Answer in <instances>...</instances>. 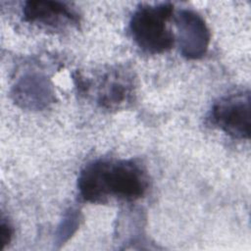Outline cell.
Listing matches in <instances>:
<instances>
[{"mask_svg": "<svg viewBox=\"0 0 251 251\" xmlns=\"http://www.w3.org/2000/svg\"><path fill=\"white\" fill-rule=\"evenodd\" d=\"M77 187L91 203H104L109 197L134 201L144 195L148 180L144 169L133 160H98L83 168Z\"/></svg>", "mask_w": 251, "mask_h": 251, "instance_id": "1", "label": "cell"}, {"mask_svg": "<svg viewBox=\"0 0 251 251\" xmlns=\"http://www.w3.org/2000/svg\"><path fill=\"white\" fill-rule=\"evenodd\" d=\"M174 12L170 2L155 5H140L133 13L129 29L135 43L144 51L157 54L170 50L175 36L167 27Z\"/></svg>", "mask_w": 251, "mask_h": 251, "instance_id": "2", "label": "cell"}, {"mask_svg": "<svg viewBox=\"0 0 251 251\" xmlns=\"http://www.w3.org/2000/svg\"><path fill=\"white\" fill-rule=\"evenodd\" d=\"M211 122L226 134L238 138L249 139L250 93L236 92L221 98L212 108Z\"/></svg>", "mask_w": 251, "mask_h": 251, "instance_id": "3", "label": "cell"}, {"mask_svg": "<svg viewBox=\"0 0 251 251\" xmlns=\"http://www.w3.org/2000/svg\"><path fill=\"white\" fill-rule=\"evenodd\" d=\"M182 56L195 60L203 57L210 42V31L203 18L194 11L183 9L176 17Z\"/></svg>", "mask_w": 251, "mask_h": 251, "instance_id": "4", "label": "cell"}, {"mask_svg": "<svg viewBox=\"0 0 251 251\" xmlns=\"http://www.w3.org/2000/svg\"><path fill=\"white\" fill-rule=\"evenodd\" d=\"M25 22L59 28L78 23L77 14L67 4L58 1H27L23 8Z\"/></svg>", "mask_w": 251, "mask_h": 251, "instance_id": "5", "label": "cell"}, {"mask_svg": "<svg viewBox=\"0 0 251 251\" xmlns=\"http://www.w3.org/2000/svg\"><path fill=\"white\" fill-rule=\"evenodd\" d=\"M98 83L97 103L103 108H119L129 101L132 95V80L122 71H111Z\"/></svg>", "mask_w": 251, "mask_h": 251, "instance_id": "6", "label": "cell"}, {"mask_svg": "<svg viewBox=\"0 0 251 251\" xmlns=\"http://www.w3.org/2000/svg\"><path fill=\"white\" fill-rule=\"evenodd\" d=\"M13 234V229L9 224L5 223L3 220L0 225V249H3L11 240Z\"/></svg>", "mask_w": 251, "mask_h": 251, "instance_id": "7", "label": "cell"}]
</instances>
